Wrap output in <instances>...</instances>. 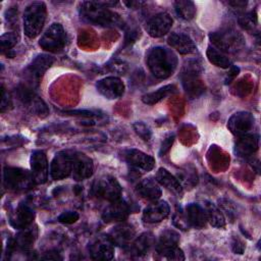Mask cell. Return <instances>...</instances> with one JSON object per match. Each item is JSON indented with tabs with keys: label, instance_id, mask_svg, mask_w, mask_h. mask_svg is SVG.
Masks as SVG:
<instances>
[{
	"label": "cell",
	"instance_id": "1",
	"mask_svg": "<svg viewBox=\"0 0 261 261\" xmlns=\"http://www.w3.org/2000/svg\"><path fill=\"white\" fill-rule=\"evenodd\" d=\"M116 2H101V1H88L82 2L80 8L81 17L92 24L100 27H115L122 28L123 20L120 16L109 9L110 6L115 5Z\"/></svg>",
	"mask_w": 261,
	"mask_h": 261
},
{
	"label": "cell",
	"instance_id": "2",
	"mask_svg": "<svg viewBox=\"0 0 261 261\" xmlns=\"http://www.w3.org/2000/svg\"><path fill=\"white\" fill-rule=\"evenodd\" d=\"M147 65L154 76L167 79L177 65L175 54L165 47H154L147 54Z\"/></svg>",
	"mask_w": 261,
	"mask_h": 261
},
{
	"label": "cell",
	"instance_id": "3",
	"mask_svg": "<svg viewBox=\"0 0 261 261\" xmlns=\"http://www.w3.org/2000/svg\"><path fill=\"white\" fill-rule=\"evenodd\" d=\"M47 9L42 1L30 3L23 12V31L28 38L34 39L38 37L45 24Z\"/></svg>",
	"mask_w": 261,
	"mask_h": 261
},
{
	"label": "cell",
	"instance_id": "4",
	"mask_svg": "<svg viewBox=\"0 0 261 261\" xmlns=\"http://www.w3.org/2000/svg\"><path fill=\"white\" fill-rule=\"evenodd\" d=\"M211 43L219 51L232 53L240 50L245 43L244 37L237 31L228 29L219 32H214L209 35Z\"/></svg>",
	"mask_w": 261,
	"mask_h": 261
},
{
	"label": "cell",
	"instance_id": "5",
	"mask_svg": "<svg viewBox=\"0 0 261 261\" xmlns=\"http://www.w3.org/2000/svg\"><path fill=\"white\" fill-rule=\"evenodd\" d=\"M3 182L8 190L14 192L30 190L35 184L32 172L19 167L10 166L4 168Z\"/></svg>",
	"mask_w": 261,
	"mask_h": 261
},
{
	"label": "cell",
	"instance_id": "6",
	"mask_svg": "<svg viewBox=\"0 0 261 261\" xmlns=\"http://www.w3.org/2000/svg\"><path fill=\"white\" fill-rule=\"evenodd\" d=\"M92 192L97 198L112 202L121 197L122 188L115 177L110 175H102L95 179L92 187Z\"/></svg>",
	"mask_w": 261,
	"mask_h": 261
},
{
	"label": "cell",
	"instance_id": "7",
	"mask_svg": "<svg viewBox=\"0 0 261 261\" xmlns=\"http://www.w3.org/2000/svg\"><path fill=\"white\" fill-rule=\"evenodd\" d=\"M66 44V33L63 27L58 23H52L42 35L39 45L42 49L49 52H58Z\"/></svg>",
	"mask_w": 261,
	"mask_h": 261
},
{
	"label": "cell",
	"instance_id": "8",
	"mask_svg": "<svg viewBox=\"0 0 261 261\" xmlns=\"http://www.w3.org/2000/svg\"><path fill=\"white\" fill-rule=\"evenodd\" d=\"M72 171V152H58L50 163L49 173L55 180L64 179L69 176Z\"/></svg>",
	"mask_w": 261,
	"mask_h": 261
},
{
	"label": "cell",
	"instance_id": "9",
	"mask_svg": "<svg viewBox=\"0 0 261 261\" xmlns=\"http://www.w3.org/2000/svg\"><path fill=\"white\" fill-rule=\"evenodd\" d=\"M89 253L94 260H111L114 257V244L108 234L97 236L89 243Z\"/></svg>",
	"mask_w": 261,
	"mask_h": 261
},
{
	"label": "cell",
	"instance_id": "10",
	"mask_svg": "<svg viewBox=\"0 0 261 261\" xmlns=\"http://www.w3.org/2000/svg\"><path fill=\"white\" fill-rule=\"evenodd\" d=\"M31 172L35 184H45L49 176V164L46 153L42 150H36L32 153L31 159Z\"/></svg>",
	"mask_w": 261,
	"mask_h": 261
},
{
	"label": "cell",
	"instance_id": "11",
	"mask_svg": "<svg viewBox=\"0 0 261 261\" xmlns=\"http://www.w3.org/2000/svg\"><path fill=\"white\" fill-rule=\"evenodd\" d=\"M123 160L137 170L150 171L155 166V159L138 149H126L122 151Z\"/></svg>",
	"mask_w": 261,
	"mask_h": 261
},
{
	"label": "cell",
	"instance_id": "12",
	"mask_svg": "<svg viewBox=\"0 0 261 261\" xmlns=\"http://www.w3.org/2000/svg\"><path fill=\"white\" fill-rule=\"evenodd\" d=\"M173 19L167 12H160L153 15L145 25V30L149 36L160 38L166 35L172 27Z\"/></svg>",
	"mask_w": 261,
	"mask_h": 261
},
{
	"label": "cell",
	"instance_id": "13",
	"mask_svg": "<svg viewBox=\"0 0 261 261\" xmlns=\"http://www.w3.org/2000/svg\"><path fill=\"white\" fill-rule=\"evenodd\" d=\"M130 211L132 208L129 204L120 197L119 199L110 202L104 210L102 218L105 222H122L128 217Z\"/></svg>",
	"mask_w": 261,
	"mask_h": 261
},
{
	"label": "cell",
	"instance_id": "14",
	"mask_svg": "<svg viewBox=\"0 0 261 261\" xmlns=\"http://www.w3.org/2000/svg\"><path fill=\"white\" fill-rule=\"evenodd\" d=\"M35 212L28 204L19 203L9 214V223L15 229H23L33 223Z\"/></svg>",
	"mask_w": 261,
	"mask_h": 261
},
{
	"label": "cell",
	"instance_id": "15",
	"mask_svg": "<svg viewBox=\"0 0 261 261\" xmlns=\"http://www.w3.org/2000/svg\"><path fill=\"white\" fill-rule=\"evenodd\" d=\"M96 88L103 97L110 100L118 99L124 93V85L117 76H107L98 81Z\"/></svg>",
	"mask_w": 261,
	"mask_h": 261
},
{
	"label": "cell",
	"instance_id": "16",
	"mask_svg": "<svg viewBox=\"0 0 261 261\" xmlns=\"http://www.w3.org/2000/svg\"><path fill=\"white\" fill-rule=\"evenodd\" d=\"M93 160L84 153L72 152L71 175L75 180H84L93 174Z\"/></svg>",
	"mask_w": 261,
	"mask_h": 261
},
{
	"label": "cell",
	"instance_id": "17",
	"mask_svg": "<svg viewBox=\"0 0 261 261\" xmlns=\"http://www.w3.org/2000/svg\"><path fill=\"white\" fill-rule=\"evenodd\" d=\"M108 237L114 246L126 248L136 239V229L132 224L122 221L110 230Z\"/></svg>",
	"mask_w": 261,
	"mask_h": 261
},
{
	"label": "cell",
	"instance_id": "18",
	"mask_svg": "<svg viewBox=\"0 0 261 261\" xmlns=\"http://www.w3.org/2000/svg\"><path fill=\"white\" fill-rule=\"evenodd\" d=\"M254 125V117L251 113L240 111L230 116L227 122V127L234 136H243L248 134Z\"/></svg>",
	"mask_w": 261,
	"mask_h": 261
},
{
	"label": "cell",
	"instance_id": "19",
	"mask_svg": "<svg viewBox=\"0 0 261 261\" xmlns=\"http://www.w3.org/2000/svg\"><path fill=\"white\" fill-rule=\"evenodd\" d=\"M170 213L169 205L166 201H153L143 211V220L148 223H157L168 217Z\"/></svg>",
	"mask_w": 261,
	"mask_h": 261
},
{
	"label": "cell",
	"instance_id": "20",
	"mask_svg": "<svg viewBox=\"0 0 261 261\" xmlns=\"http://www.w3.org/2000/svg\"><path fill=\"white\" fill-rule=\"evenodd\" d=\"M54 58L49 54H40L38 55L28 66L27 72L31 81L39 83L40 79L44 75L47 69L53 64Z\"/></svg>",
	"mask_w": 261,
	"mask_h": 261
},
{
	"label": "cell",
	"instance_id": "21",
	"mask_svg": "<svg viewBox=\"0 0 261 261\" xmlns=\"http://www.w3.org/2000/svg\"><path fill=\"white\" fill-rule=\"evenodd\" d=\"M168 45L182 55L191 54L196 51L194 41L184 33H171L167 38Z\"/></svg>",
	"mask_w": 261,
	"mask_h": 261
},
{
	"label": "cell",
	"instance_id": "22",
	"mask_svg": "<svg viewBox=\"0 0 261 261\" xmlns=\"http://www.w3.org/2000/svg\"><path fill=\"white\" fill-rule=\"evenodd\" d=\"M136 193L148 201H156L161 197L162 191L158 181L152 177L142 179L136 187Z\"/></svg>",
	"mask_w": 261,
	"mask_h": 261
},
{
	"label": "cell",
	"instance_id": "23",
	"mask_svg": "<svg viewBox=\"0 0 261 261\" xmlns=\"http://www.w3.org/2000/svg\"><path fill=\"white\" fill-rule=\"evenodd\" d=\"M185 215L190 226L195 228H203L207 223L206 212L203 206L197 203H190L185 208Z\"/></svg>",
	"mask_w": 261,
	"mask_h": 261
},
{
	"label": "cell",
	"instance_id": "24",
	"mask_svg": "<svg viewBox=\"0 0 261 261\" xmlns=\"http://www.w3.org/2000/svg\"><path fill=\"white\" fill-rule=\"evenodd\" d=\"M156 240L150 232H144L140 237L136 238L127 247L126 250L130 255L142 256L147 254L150 249L155 246Z\"/></svg>",
	"mask_w": 261,
	"mask_h": 261
},
{
	"label": "cell",
	"instance_id": "25",
	"mask_svg": "<svg viewBox=\"0 0 261 261\" xmlns=\"http://www.w3.org/2000/svg\"><path fill=\"white\" fill-rule=\"evenodd\" d=\"M38 236V229L36 225H30L23 229H20V231L15 236L13 239L14 249H18L21 251H28L32 248L34 245L36 239Z\"/></svg>",
	"mask_w": 261,
	"mask_h": 261
},
{
	"label": "cell",
	"instance_id": "26",
	"mask_svg": "<svg viewBox=\"0 0 261 261\" xmlns=\"http://www.w3.org/2000/svg\"><path fill=\"white\" fill-rule=\"evenodd\" d=\"M258 136L256 135H243L237 141L234 151L240 157H249L253 155L258 149Z\"/></svg>",
	"mask_w": 261,
	"mask_h": 261
},
{
	"label": "cell",
	"instance_id": "27",
	"mask_svg": "<svg viewBox=\"0 0 261 261\" xmlns=\"http://www.w3.org/2000/svg\"><path fill=\"white\" fill-rule=\"evenodd\" d=\"M156 180L158 184L175 195H181L182 186L177 177L171 174L167 169L160 167L156 172Z\"/></svg>",
	"mask_w": 261,
	"mask_h": 261
},
{
	"label": "cell",
	"instance_id": "28",
	"mask_svg": "<svg viewBox=\"0 0 261 261\" xmlns=\"http://www.w3.org/2000/svg\"><path fill=\"white\" fill-rule=\"evenodd\" d=\"M179 243V233L174 229H165L161 232L158 242L155 244V252L176 247Z\"/></svg>",
	"mask_w": 261,
	"mask_h": 261
},
{
	"label": "cell",
	"instance_id": "29",
	"mask_svg": "<svg viewBox=\"0 0 261 261\" xmlns=\"http://www.w3.org/2000/svg\"><path fill=\"white\" fill-rule=\"evenodd\" d=\"M203 207L206 212L207 222H209L212 226L217 228H222L225 226V218L220 208H218L217 206L210 202H207Z\"/></svg>",
	"mask_w": 261,
	"mask_h": 261
},
{
	"label": "cell",
	"instance_id": "30",
	"mask_svg": "<svg viewBox=\"0 0 261 261\" xmlns=\"http://www.w3.org/2000/svg\"><path fill=\"white\" fill-rule=\"evenodd\" d=\"M176 91V87L174 85H166L154 92H151V93H148V94H145L143 97H142V101L145 103V104H148V105H154L156 103H158L159 101H161L162 99L166 98L167 96L173 94L174 92Z\"/></svg>",
	"mask_w": 261,
	"mask_h": 261
},
{
	"label": "cell",
	"instance_id": "31",
	"mask_svg": "<svg viewBox=\"0 0 261 261\" xmlns=\"http://www.w3.org/2000/svg\"><path fill=\"white\" fill-rule=\"evenodd\" d=\"M174 9L176 14L186 20H191L196 15V6L190 0H178L174 2Z\"/></svg>",
	"mask_w": 261,
	"mask_h": 261
},
{
	"label": "cell",
	"instance_id": "32",
	"mask_svg": "<svg viewBox=\"0 0 261 261\" xmlns=\"http://www.w3.org/2000/svg\"><path fill=\"white\" fill-rule=\"evenodd\" d=\"M206 55H207L208 60L212 64H214L218 67L228 68V67L231 66L230 60L221 51H219L218 49H216L215 47H213L211 45L208 46L207 51H206Z\"/></svg>",
	"mask_w": 261,
	"mask_h": 261
},
{
	"label": "cell",
	"instance_id": "33",
	"mask_svg": "<svg viewBox=\"0 0 261 261\" xmlns=\"http://www.w3.org/2000/svg\"><path fill=\"white\" fill-rule=\"evenodd\" d=\"M155 258L159 260H168V261H182L185 260V255L181 249H179L177 246L166 249L160 252H155Z\"/></svg>",
	"mask_w": 261,
	"mask_h": 261
},
{
	"label": "cell",
	"instance_id": "34",
	"mask_svg": "<svg viewBox=\"0 0 261 261\" xmlns=\"http://www.w3.org/2000/svg\"><path fill=\"white\" fill-rule=\"evenodd\" d=\"M19 36L16 32H7L0 38V45L2 52L11 50L18 42Z\"/></svg>",
	"mask_w": 261,
	"mask_h": 261
},
{
	"label": "cell",
	"instance_id": "35",
	"mask_svg": "<svg viewBox=\"0 0 261 261\" xmlns=\"http://www.w3.org/2000/svg\"><path fill=\"white\" fill-rule=\"evenodd\" d=\"M239 22L245 30H252L257 23V15L255 12L251 11L242 15L239 18Z\"/></svg>",
	"mask_w": 261,
	"mask_h": 261
},
{
	"label": "cell",
	"instance_id": "36",
	"mask_svg": "<svg viewBox=\"0 0 261 261\" xmlns=\"http://www.w3.org/2000/svg\"><path fill=\"white\" fill-rule=\"evenodd\" d=\"M133 127L135 129V132L145 141H149L151 139L152 133L151 129L149 128V126L147 124H145L142 121H137L133 124Z\"/></svg>",
	"mask_w": 261,
	"mask_h": 261
},
{
	"label": "cell",
	"instance_id": "37",
	"mask_svg": "<svg viewBox=\"0 0 261 261\" xmlns=\"http://www.w3.org/2000/svg\"><path fill=\"white\" fill-rule=\"evenodd\" d=\"M173 224L180 228V229H189L190 225L188 223V220L186 218V215H185V211L182 209H179V211H175L174 215H173Z\"/></svg>",
	"mask_w": 261,
	"mask_h": 261
},
{
	"label": "cell",
	"instance_id": "38",
	"mask_svg": "<svg viewBox=\"0 0 261 261\" xmlns=\"http://www.w3.org/2000/svg\"><path fill=\"white\" fill-rule=\"evenodd\" d=\"M79 214L74 211H66L63 212L61 215H59L58 217V221L61 223H65V224H71L74 223L77 219H79Z\"/></svg>",
	"mask_w": 261,
	"mask_h": 261
},
{
	"label": "cell",
	"instance_id": "39",
	"mask_svg": "<svg viewBox=\"0 0 261 261\" xmlns=\"http://www.w3.org/2000/svg\"><path fill=\"white\" fill-rule=\"evenodd\" d=\"M107 66L111 71H114L117 73H123L127 69V64L122 60H113Z\"/></svg>",
	"mask_w": 261,
	"mask_h": 261
},
{
	"label": "cell",
	"instance_id": "40",
	"mask_svg": "<svg viewBox=\"0 0 261 261\" xmlns=\"http://www.w3.org/2000/svg\"><path fill=\"white\" fill-rule=\"evenodd\" d=\"M231 250L234 254H243L245 251V245L239 238H232L231 240Z\"/></svg>",
	"mask_w": 261,
	"mask_h": 261
},
{
	"label": "cell",
	"instance_id": "41",
	"mask_svg": "<svg viewBox=\"0 0 261 261\" xmlns=\"http://www.w3.org/2000/svg\"><path fill=\"white\" fill-rule=\"evenodd\" d=\"M11 99L9 98L8 94H6L4 87L2 86V91H1V112H4L11 106Z\"/></svg>",
	"mask_w": 261,
	"mask_h": 261
},
{
	"label": "cell",
	"instance_id": "42",
	"mask_svg": "<svg viewBox=\"0 0 261 261\" xmlns=\"http://www.w3.org/2000/svg\"><path fill=\"white\" fill-rule=\"evenodd\" d=\"M173 141H174V136H173V135L167 137V138L163 141V143H162V145H161V149H160V151H159V154H160L161 156L164 155V154L170 149V147H171Z\"/></svg>",
	"mask_w": 261,
	"mask_h": 261
},
{
	"label": "cell",
	"instance_id": "43",
	"mask_svg": "<svg viewBox=\"0 0 261 261\" xmlns=\"http://www.w3.org/2000/svg\"><path fill=\"white\" fill-rule=\"evenodd\" d=\"M42 259H53V260H57V259H61V257L58 255V253L56 252H48L46 253L45 256L42 257Z\"/></svg>",
	"mask_w": 261,
	"mask_h": 261
},
{
	"label": "cell",
	"instance_id": "44",
	"mask_svg": "<svg viewBox=\"0 0 261 261\" xmlns=\"http://www.w3.org/2000/svg\"><path fill=\"white\" fill-rule=\"evenodd\" d=\"M124 4H126L129 8H139L140 5L144 4V2H141V1H130V2H124Z\"/></svg>",
	"mask_w": 261,
	"mask_h": 261
}]
</instances>
